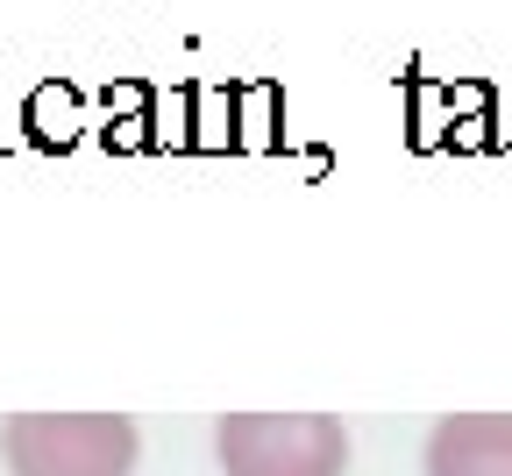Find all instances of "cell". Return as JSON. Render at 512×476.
<instances>
[{
    "label": "cell",
    "instance_id": "1",
    "mask_svg": "<svg viewBox=\"0 0 512 476\" xmlns=\"http://www.w3.org/2000/svg\"><path fill=\"white\" fill-rule=\"evenodd\" d=\"M136 420L128 413H8L0 455L8 476H136Z\"/></svg>",
    "mask_w": 512,
    "mask_h": 476
},
{
    "label": "cell",
    "instance_id": "2",
    "mask_svg": "<svg viewBox=\"0 0 512 476\" xmlns=\"http://www.w3.org/2000/svg\"><path fill=\"white\" fill-rule=\"evenodd\" d=\"M214 462L221 476H342L349 434L335 413H221Z\"/></svg>",
    "mask_w": 512,
    "mask_h": 476
},
{
    "label": "cell",
    "instance_id": "3",
    "mask_svg": "<svg viewBox=\"0 0 512 476\" xmlns=\"http://www.w3.org/2000/svg\"><path fill=\"white\" fill-rule=\"evenodd\" d=\"M420 462L427 476H512V413H441Z\"/></svg>",
    "mask_w": 512,
    "mask_h": 476
}]
</instances>
